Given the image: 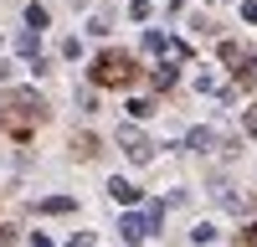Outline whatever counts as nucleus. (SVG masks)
I'll use <instances>...</instances> for the list:
<instances>
[{
    "instance_id": "obj_4",
    "label": "nucleus",
    "mask_w": 257,
    "mask_h": 247,
    "mask_svg": "<svg viewBox=\"0 0 257 247\" xmlns=\"http://www.w3.org/2000/svg\"><path fill=\"white\" fill-rule=\"evenodd\" d=\"M190 237H196V242H216V226H211V221H201V226H196Z\"/></svg>"
},
{
    "instance_id": "obj_3",
    "label": "nucleus",
    "mask_w": 257,
    "mask_h": 247,
    "mask_svg": "<svg viewBox=\"0 0 257 247\" xmlns=\"http://www.w3.org/2000/svg\"><path fill=\"white\" fill-rule=\"evenodd\" d=\"M108 196H113V201H123V206H134V201H139V191H134L128 180H108Z\"/></svg>"
},
{
    "instance_id": "obj_5",
    "label": "nucleus",
    "mask_w": 257,
    "mask_h": 247,
    "mask_svg": "<svg viewBox=\"0 0 257 247\" xmlns=\"http://www.w3.org/2000/svg\"><path fill=\"white\" fill-rule=\"evenodd\" d=\"M247 134H257V108H252V113H247Z\"/></svg>"
},
{
    "instance_id": "obj_2",
    "label": "nucleus",
    "mask_w": 257,
    "mask_h": 247,
    "mask_svg": "<svg viewBox=\"0 0 257 247\" xmlns=\"http://www.w3.org/2000/svg\"><path fill=\"white\" fill-rule=\"evenodd\" d=\"M118 232H123V242H144V216H123Z\"/></svg>"
},
{
    "instance_id": "obj_1",
    "label": "nucleus",
    "mask_w": 257,
    "mask_h": 247,
    "mask_svg": "<svg viewBox=\"0 0 257 247\" xmlns=\"http://www.w3.org/2000/svg\"><path fill=\"white\" fill-rule=\"evenodd\" d=\"M118 139H123V150H128V160H149V139L139 134V129H128V124H123V129H118Z\"/></svg>"
}]
</instances>
